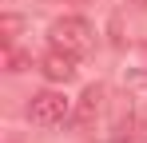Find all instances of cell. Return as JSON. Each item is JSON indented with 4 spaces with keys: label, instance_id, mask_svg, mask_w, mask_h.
<instances>
[{
    "label": "cell",
    "instance_id": "obj_3",
    "mask_svg": "<svg viewBox=\"0 0 147 143\" xmlns=\"http://www.w3.org/2000/svg\"><path fill=\"white\" fill-rule=\"evenodd\" d=\"M76 56H68V52H60V48H48L44 56H40V72H44V80H52V84H68V80H76Z\"/></svg>",
    "mask_w": 147,
    "mask_h": 143
},
{
    "label": "cell",
    "instance_id": "obj_6",
    "mask_svg": "<svg viewBox=\"0 0 147 143\" xmlns=\"http://www.w3.org/2000/svg\"><path fill=\"white\" fill-rule=\"evenodd\" d=\"M99 111H103V88L92 84V88H84V95H80V103H76V111H72V123L76 127H92V119Z\"/></svg>",
    "mask_w": 147,
    "mask_h": 143
},
{
    "label": "cell",
    "instance_id": "obj_2",
    "mask_svg": "<svg viewBox=\"0 0 147 143\" xmlns=\"http://www.w3.org/2000/svg\"><path fill=\"white\" fill-rule=\"evenodd\" d=\"M68 115H72V99H68L64 92L44 88V92H36L32 99H28V119H32L36 127H60Z\"/></svg>",
    "mask_w": 147,
    "mask_h": 143
},
{
    "label": "cell",
    "instance_id": "obj_5",
    "mask_svg": "<svg viewBox=\"0 0 147 143\" xmlns=\"http://www.w3.org/2000/svg\"><path fill=\"white\" fill-rule=\"evenodd\" d=\"M107 143H147V123L131 107L123 111L115 123H111V135H107Z\"/></svg>",
    "mask_w": 147,
    "mask_h": 143
},
{
    "label": "cell",
    "instance_id": "obj_1",
    "mask_svg": "<svg viewBox=\"0 0 147 143\" xmlns=\"http://www.w3.org/2000/svg\"><path fill=\"white\" fill-rule=\"evenodd\" d=\"M48 44L60 48V52H68V56H76V60H84L96 48V28L84 20V16H60L48 28Z\"/></svg>",
    "mask_w": 147,
    "mask_h": 143
},
{
    "label": "cell",
    "instance_id": "obj_4",
    "mask_svg": "<svg viewBox=\"0 0 147 143\" xmlns=\"http://www.w3.org/2000/svg\"><path fill=\"white\" fill-rule=\"evenodd\" d=\"M123 84H127V95L147 99V44L131 48V56H127V72H123Z\"/></svg>",
    "mask_w": 147,
    "mask_h": 143
},
{
    "label": "cell",
    "instance_id": "obj_7",
    "mask_svg": "<svg viewBox=\"0 0 147 143\" xmlns=\"http://www.w3.org/2000/svg\"><path fill=\"white\" fill-rule=\"evenodd\" d=\"M20 28H24V20H20V16H12V12H8V16H0V40H4V48L16 44Z\"/></svg>",
    "mask_w": 147,
    "mask_h": 143
},
{
    "label": "cell",
    "instance_id": "obj_8",
    "mask_svg": "<svg viewBox=\"0 0 147 143\" xmlns=\"http://www.w3.org/2000/svg\"><path fill=\"white\" fill-rule=\"evenodd\" d=\"M4 68L8 72H24V68H32V56L12 44V48H4Z\"/></svg>",
    "mask_w": 147,
    "mask_h": 143
}]
</instances>
